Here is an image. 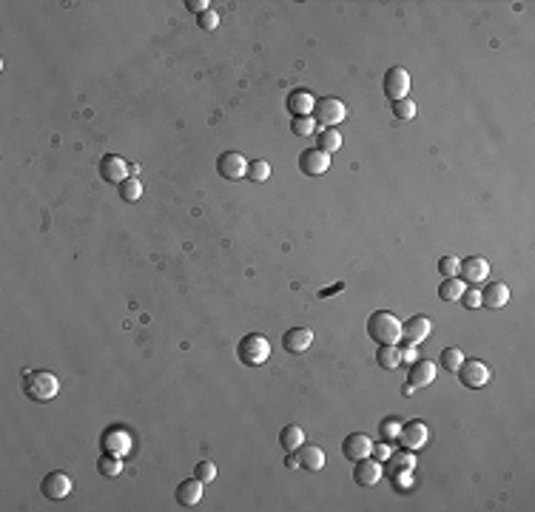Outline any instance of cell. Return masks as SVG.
I'll list each match as a JSON object with an SVG mask.
<instances>
[{
    "mask_svg": "<svg viewBox=\"0 0 535 512\" xmlns=\"http://www.w3.org/2000/svg\"><path fill=\"white\" fill-rule=\"evenodd\" d=\"M368 336L382 347V345H399L401 342V322L390 311H376L368 319Z\"/></svg>",
    "mask_w": 535,
    "mask_h": 512,
    "instance_id": "1",
    "label": "cell"
},
{
    "mask_svg": "<svg viewBox=\"0 0 535 512\" xmlns=\"http://www.w3.org/2000/svg\"><path fill=\"white\" fill-rule=\"evenodd\" d=\"M23 393L32 401H52L60 393V379L52 370H29L23 376Z\"/></svg>",
    "mask_w": 535,
    "mask_h": 512,
    "instance_id": "2",
    "label": "cell"
},
{
    "mask_svg": "<svg viewBox=\"0 0 535 512\" xmlns=\"http://www.w3.org/2000/svg\"><path fill=\"white\" fill-rule=\"evenodd\" d=\"M310 117L316 120V126H322V129H336L348 117V106L339 97H319Z\"/></svg>",
    "mask_w": 535,
    "mask_h": 512,
    "instance_id": "3",
    "label": "cell"
},
{
    "mask_svg": "<svg viewBox=\"0 0 535 512\" xmlns=\"http://www.w3.org/2000/svg\"><path fill=\"white\" fill-rule=\"evenodd\" d=\"M237 356H240L242 364L259 367V364H265V362L271 359V342H268L265 336H259V333H248V336L240 342Z\"/></svg>",
    "mask_w": 535,
    "mask_h": 512,
    "instance_id": "4",
    "label": "cell"
},
{
    "mask_svg": "<svg viewBox=\"0 0 535 512\" xmlns=\"http://www.w3.org/2000/svg\"><path fill=\"white\" fill-rule=\"evenodd\" d=\"M382 88H384V94L390 97V102H393V100H404L407 91H410V74H407V69H404V66H393V69H387V71H384V83H382Z\"/></svg>",
    "mask_w": 535,
    "mask_h": 512,
    "instance_id": "5",
    "label": "cell"
},
{
    "mask_svg": "<svg viewBox=\"0 0 535 512\" xmlns=\"http://www.w3.org/2000/svg\"><path fill=\"white\" fill-rule=\"evenodd\" d=\"M459 373V381L467 387V390H478L490 381V367L478 359H470V362H461V367L456 370Z\"/></svg>",
    "mask_w": 535,
    "mask_h": 512,
    "instance_id": "6",
    "label": "cell"
},
{
    "mask_svg": "<svg viewBox=\"0 0 535 512\" xmlns=\"http://www.w3.org/2000/svg\"><path fill=\"white\" fill-rule=\"evenodd\" d=\"M331 168V154L319 151V148H305L299 154V171L305 177H322Z\"/></svg>",
    "mask_w": 535,
    "mask_h": 512,
    "instance_id": "7",
    "label": "cell"
},
{
    "mask_svg": "<svg viewBox=\"0 0 535 512\" xmlns=\"http://www.w3.org/2000/svg\"><path fill=\"white\" fill-rule=\"evenodd\" d=\"M490 276V262L484 256H467V259H459V279L464 285H478Z\"/></svg>",
    "mask_w": 535,
    "mask_h": 512,
    "instance_id": "8",
    "label": "cell"
},
{
    "mask_svg": "<svg viewBox=\"0 0 535 512\" xmlns=\"http://www.w3.org/2000/svg\"><path fill=\"white\" fill-rule=\"evenodd\" d=\"M40 492H43L49 501H63V498L71 492V478H69L63 470H54V472L43 475V481H40Z\"/></svg>",
    "mask_w": 535,
    "mask_h": 512,
    "instance_id": "9",
    "label": "cell"
},
{
    "mask_svg": "<svg viewBox=\"0 0 535 512\" xmlns=\"http://www.w3.org/2000/svg\"><path fill=\"white\" fill-rule=\"evenodd\" d=\"M100 177L105 179V182H123V179H129L131 177V165L123 160V157H117V154H105L102 160H100Z\"/></svg>",
    "mask_w": 535,
    "mask_h": 512,
    "instance_id": "10",
    "label": "cell"
},
{
    "mask_svg": "<svg viewBox=\"0 0 535 512\" xmlns=\"http://www.w3.org/2000/svg\"><path fill=\"white\" fill-rule=\"evenodd\" d=\"M217 171L225 179H242L248 174V160L240 151H223L217 160Z\"/></svg>",
    "mask_w": 535,
    "mask_h": 512,
    "instance_id": "11",
    "label": "cell"
},
{
    "mask_svg": "<svg viewBox=\"0 0 535 512\" xmlns=\"http://www.w3.org/2000/svg\"><path fill=\"white\" fill-rule=\"evenodd\" d=\"M427 439H430V430H427V424H421V422H407L399 430V441H401L404 450H418V447L427 444Z\"/></svg>",
    "mask_w": 535,
    "mask_h": 512,
    "instance_id": "12",
    "label": "cell"
},
{
    "mask_svg": "<svg viewBox=\"0 0 535 512\" xmlns=\"http://www.w3.org/2000/svg\"><path fill=\"white\" fill-rule=\"evenodd\" d=\"M370 450H373V441L365 436V433H351L345 441H342V456L348 458V461H362V458H368L370 456Z\"/></svg>",
    "mask_w": 535,
    "mask_h": 512,
    "instance_id": "13",
    "label": "cell"
},
{
    "mask_svg": "<svg viewBox=\"0 0 535 512\" xmlns=\"http://www.w3.org/2000/svg\"><path fill=\"white\" fill-rule=\"evenodd\" d=\"M382 475H384L382 464H379V461H370V456L353 464V481H356L359 487H376V484L382 481Z\"/></svg>",
    "mask_w": 535,
    "mask_h": 512,
    "instance_id": "14",
    "label": "cell"
},
{
    "mask_svg": "<svg viewBox=\"0 0 535 512\" xmlns=\"http://www.w3.org/2000/svg\"><path fill=\"white\" fill-rule=\"evenodd\" d=\"M430 331H433V322L427 316H410L401 325V339L410 342V345H418V342H424L427 336H430Z\"/></svg>",
    "mask_w": 535,
    "mask_h": 512,
    "instance_id": "15",
    "label": "cell"
},
{
    "mask_svg": "<svg viewBox=\"0 0 535 512\" xmlns=\"http://www.w3.org/2000/svg\"><path fill=\"white\" fill-rule=\"evenodd\" d=\"M313 106H316V97H313V91H307V88H293V91L288 94V112H290L293 117H307V114H313Z\"/></svg>",
    "mask_w": 535,
    "mask_h": 512,
    "instance_id": "16",
    "label": "cell"
},
{
    "mask_svg": "<svg viewBox=\"0 0 535 512\" xmlns=\"http://www.w3.org/2000/svg\"><path fill=\"white\" fill-rule=\"evenodd\" d=\"M296 461H299L302 470L319 472V470L325 467V453H322V447H316V444H302L296 450Z\"/></svg>",
    "mask_w": 535,
    "mask_h": 512,
    "instance_id": "17",
    "label": "cell"
},
{
    "mask_svg": "<svg viewBox=\"0 0 535 512\" xmlns=\"http://www.w3.org/2000/svg\"><path fill=\"white\" fill-rule=\"evenodd\" d=\"M310 345H313V331L310 328H290L282 336V347L288 353H305Z\"/></svg>",
    "mask_w": 535,
    "mask_h": 512,
    "instance_id": "18",
    "label": "cell"
},
{
    "mask_svg": "<svg viewBox=\"0 0 535 512\" xmlns=\"http://www.w3.org/2000/svg\"><path fill=\"white\" fill-rule=\"evenodd\" d=\"M174 498H177V504H180V506H196V504L202 501V481L194 475V478H188V481L177 484Z\"/></svg>",
    "mask_w": 535,
    "mask_h": 512,
    "instance_id": "19",
    "label": "cell"
},
{
    "mask_svg": "<svg viewBox=\"0 0 535 512\" xmlns=\"http://www.w3.org/2000/svg\"><path fill=\"white\" fill-rule=\"evenodd\" d=\"M102 450H105V453H114V456H126V453L131 450V436H129L126 430H120V427L105 430V436H102Z\"/></svg>",
    "mask_w": 535,
    "mask_h": 512,
    "instance_id": "20",
    "label": "cell"
},
{
    "mask_svg": "<svg viewBox=\"0 0 535 512\" xmlns=\"http://www.w3.org/2000/svg\"><path fill=\"white\" fill-rule=\"evenodd\" d=\"M436 379V364L433 362H410V373H407V381L413 387H427V384H433Z\"/></svg>",
    "mask_w": 535,
    "mask_h": 512,
    "instance_id": "21",
    "label": "cell"
},
{
    "mask_svg": "<svg viewBox=\"0 0 535 512\" xmlns=\"http://www.w3.org/2000/svg\"><path fill=\"white\" fill-rule=\"evenodd\" d=\"M510 302V287L504 282H490L484 290H481V304L495 311V307H504Z\"/></svg>",
    "mask_w": 535,
    "mask_h": 512,
    "instance_id": "22",
    "label": "cell"
},
{
    "mask_svg": "<svg viewBox=\"0 0 535 512\" xmlns=\"http://www.w3.org/2000/svg\"><path fill=\"white\" fill-rule=\"evenodd\" d=\"M413 467H416V458H413V450H407V453H399V456H387V464L382 470H384L387 478H396V475L410 472Z\"/></svg>",
    "mask_w": 535,
    "mask_h": 512,
    "instance_id": "23",
    "label": "cell"
},
{
    "mask_svg": "<svg viewBox=\"0 0 535 512\" xmlns=\"http://www.w3.org/2000/svg\"><path fill=\"white\" fill-rule=\"evenodd\" d=\"M279 444H282L285 453H296V450L305 444V433H302V427H299V424H288V427H282V433H279Z\"/></svg>",
    "mask_w": 535,
    "mask_h": 512,
    "instance_id": "24",
    "label": "cell"
},
{
    "mask_svg": "<svg viewBox=\"0 0 535 512\" xmlns=\"http://www.w3.org/2000/svg\"><path fill=\"white\" fill-rule=\"evenodd\" d=\"M316 148L325 151V154H336L342 148V134L336 129H322L316 131Z\"/></svg>",
    "mask_w": 535,
    "mask_h": 512,
    "instance_id": "25",
    "label": "cell"
},
{
    "mask_svg": "<svg viewBox=\"0 0 535 512\" xmlns=\"http://www.w3.org/2000/svg\"><path fill=\"white\" fill-rule=\"evenodd\" d=\"M97 472L102 478H114L123 472V456H114V453H102L100 461H97Z\"/></svg>",
    "mask_w": 535,
    "mask_h": 512,
    "instance_id": "26",
    "label": "cell"
},
{
    "mask_svg": "<svg viewBox=\"0 0 535 512\" xmlns=\"http://www.w3.org/2000/svg\"><path fill=\"white\" fill-rule=\"evenodd\" d=\"M376 362H379L382 370H396V367L401 364V350H399V345H382V347L376 350Z\"/></svg>",
    "mask_w": 535,
    "mask_h": 512,
    "instance_id": "27",
    "label": "cell"
},
{
    "mask_svg": "<svg viewBox=\"0 0 535 512\" xmlns=\"http://www.w3.org/2000/svg\"><path fill=\"white\" fill-rule=\"evenodd\" d=\"M464 282L459 279V276H450V279H445L442 285H439V299L442 302H459L461 299V293H464Z\"/></svg>",
    "mask_w": 535,
    "mask_h": 512,
    "instance_id": "28",
    "label": "cell"
},
{
    "mask_svg": "<svg viewBox=\"0 0 535 512\" xmlns=\"http://www.w3.org/2000/svg\"><path fill=\"white\" fill-rule=\"evenodd\" d=\"M316 129H319V126H316V120H313L310 114H307V117H293V120H290V131H293L296 137H313Z\"/></svg>",
    "mask_w": 535,
    "mask_h": 512,
    "instance_id": "29",
    "label": "cell"
},
{
    "mask_svg": "<svg viewBox=\"0 0 535 512\" xmlns=\"http://www.w3.org/2000/svg\"><path fill=\"white\" fill-rule=\"evenodd\" d=\"M120 196H123L126 202H137V199L143 196V182H140L137 177L123 179V182H120Z\"/></svg>",
    "mask_w": 535,
    "mask_h": 512,
    "instance_id": "30",
    "label": "cell"
},
{
    "mask_svg": "<svg viewBox=\"0 0 535 512\" xmlns=\"http://www.w3.org/2000/svg\"><path fill=\"white\" fill-rule=\"evenodd\" d=\"M393 117L396 120H413L416 117V102L410 100V97H404V100H393Z\"/></svg>",
    "mask_w": 535,
    "mask_h": 512,
    "instance_id": "31",
    "label": "cell"
},
{
    "mask_svg": "<svg viewBox=\"0 0 535 512\" xmlns=\"http://www.w3.org/2000/svg\"><path fill=\"white\" fill-rule=\"evenodd\" d=\"M461 362H464L461 347H445V350H442V367H445V370L456 373V370L461 367Z\"/></svg>",
    "mask_w": 535,
    "mask_h": 512,
    "instance_id": "32",
    "label": "cell"
},
{
    "mask_svg": "<svg viewBox=\"0 0 535 512\" xmlns=\"http://www.w3.org/2000/svg\"><path fill=\"white\" fill-rule=\"evenodd\" d=\"M251 182H265L271 177V165L265 160H251L248 162V174H245Z\"/></svg>",
    "mask_w": 535,
    "mask_h": 512,
    "instance_id": "33",
    "label": "cell"
},
{
    "mask_svg": "<svg viewBox=\"0 0 535 512\" xmlns=\"http://www.w3.org/2000/svg\"><path fill=\"white\" fill-rule=\"evenodd\" d=\"M194 475H196L202 484H211L213 478H217V464H213V461H199L196 470H194Z\"/></svg>",
    "mask_w": 535,
    "mask_h": 512,
    "instance_id": "34",
    "label": "cell"
},
{
    "mask_svg": "<svg viewBox=\"0 0 535 512\" xmlns=\"http://www.w3.org/2000/svg\"><path fill=\"white\" fill-rule=\"evenodd\" d=\"M399 430H401V422L399 419H384L382 424H379V433H382V439L384 441H393V439H399Z\"/></svg>",
    "mask_w": 535,
    "mask_h": 512,
    "instance_id": "35",
    "label": "cell"
},
{
    "mask_svg": "<svg viewBox=\"0 0 535 512\" xmlns=\"http://www.w3.org/2000/svg\"><path fill=\"white\" fill-rule=\"evenodd\" d=\"M439 273L445 276V279H450V276H459V256H442L439 259Z\"/></svg>",
    "mask_w": 535,
    "mask_h": 512,
    "instance_id": "36",
    "label": "cell"
},
{
    "mask_svg": "<svg viewBox=\"0 0 535 512\" xmlns=\"http://www.w3.org/2000/svg\"><path fill=\"white\" fill-rule=\"evenodd\" d=\"M196 23H199L202 32H213V29H217V23H220V15L213 12V9H208V12L196 15Z\"/></svg>",
    "mask_w": 535,
    "mask_h": 512,
    "instance_id": "37",
    "label": "cell"
},
{
    "mask_svg": "<svg viewBox=\"0 0 535 512\" xmlns=\"http://www.w3.org/2000/svg\"><path fill=\"white\" fill-rule=\"evenodd\" d=\"M459 302L473 311V307H478V304H481V293H476L473 287H464V293H461V299H459Z\"/></svg>",
    "mask_w": 535,
    "mask_h": 512,
    "instance_id": "38",
    "label": "cell"
},
{
    "mask_svg": "<svg viewBox=\"0 0 535 512\" xmlns=\"http://www.w3.org/2000/svg\"><path fill=\"white\" fill-rule=\"evenodd\" d=\"M185 6H188V12H194V15H202V12H208V0H185Z\"/></svg>",
    "mask_w": 535,
    "mask_h": 512,
    "instance_id": "39",
    "label": "cell"
},
{
    "mask_svg": "<svg viewBox=\"0 0 535 512\" xmlns=\"http://www.w3.org/2000/svg\"><path fill=\"white\" fill-rule=\"evenodd\" d=\"M401 350V362H416V345H404V347H399Z\"/></svg>",
    "mask_w": 535,
    "mask_h": 512,
    "instance_id": "40",
    "label": "cell"
},
{
    "mask_svg": "<svg viewBox=\"0 0 535 512\" xmlns=\"http://www.w3.org/2000/svg\"><path fill=\"white\" fill-rule=\"evenodd\" d=\"M370 456H376L379 461H384V458L390 456V450H387V444H373V450H370Z\"/></svg>",
    "mask_w": 535,
    "mask_h": 512,
    "instance_id": "41",
    "label": "cell"
},
{
    "mask_svg": "<svg viewBox=\"0 0 535 512\" xmlns=\"http://www.w3.org/2000/svg\"><path fill=\"white\" fill-rule=\"evenodd\" d=\"M285 467H288V470L299 467V461H296V453H288V458H285Z\"/></svg>",
    "mask_w": 535,
    "mask_h": 512,
    "instance_id": "42",
    "label": "cell"
},
{
    "mask_svg": "<svg viewBox=\"0 0 535 512\" xmlns=\"http://www.w3.org/2000/svg\"><path fill=\"white\" fill-rule=\"evenodd\" d=\"M342 287H345V285H334V287H328V290H322V293H319V296H322V299H325V296H331V293H336V290H342Z\"/></svg>",
    "mask_w": 535,
    "mask_h": 512,
    "instance_id": "43",
    "label": "cell"
},
{
    "mask_svg": "<svg viewBox=\"0 0 535 512\" xmlns=\"http://www.w3.org/2000/svg\"><path fill=\"white\" fill-rule=\"evenodd\" d=\"M413 390H416V387H413V384H410V381H407V384H404V387H401V393H404V395H413Z\"/></svg>",
    "mask_w": 535,
    "mask_h": 512,
    "instance_id": "44",
    "label": "cell"
}]
</instances>
